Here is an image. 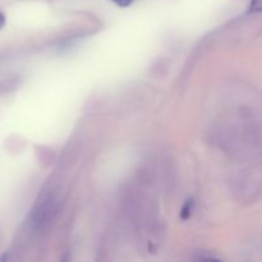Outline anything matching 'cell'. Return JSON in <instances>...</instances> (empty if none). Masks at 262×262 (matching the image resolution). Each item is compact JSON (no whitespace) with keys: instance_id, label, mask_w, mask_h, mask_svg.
<instances>
[{"instance_id":"4","label":"cell","mask_w":262,"mask_h":262,"mask_svg":"<svg viewBox=\"0 0 262 262\" xmlns=\"http://www.w3.org/2000/svg\"><path fill=\"white\" fill-rule=\"evenodd\" d=\"M201 262H220L219 260H216V258H204Z\"/></svg>"},{"instance_id":"3","label":"cell","mask_w":262,"mask_h":262,"mask_svg":"<svg viewBox=\"0 0 262 262\" xmlns=\"http://www.w3.org/2000/svg\"><path fill=\"white\" fill-rule=\"evenodd\" d=\"M4 25H5V15L0 12V28L4 27Z\"/></svg>"},{"instance_id":"2","label":"cell","mask_w":262,"mask_h":262,"mask_svg":"<svg viewBox=\"0 0 262 262\" xmlns=\"http://www.w3.org/2000/svg\"><path fill=\"white\" fill-rule=\"evenodd\" d=\"M113 3H115L117 5H119V7H128V5L132 4L135 0H112Z\"/></svg>"},{"instance_id":"1","label":"cell","mask_w":262,"mask_h":262,"mask_svg":"<svg viewBox=\"0 0 262 262\" xmlns=\"http://www.w3.org/2000/svg\"><path fill=\"white\" fill-rule=\"evenodd\" d=\"M193 201H188L187 202L186 205H184V207L183 209H182V212H181V216L183 217V219H187V217L189 216V215H191V212H192V209H193Z\"/></svg>"},{"instance_id":"6","label":"cell","mask_w":262,"mask_h":262,"mask_svg":"<svg viewBox=\"0 0 262 262\" xmlns=\"http://www.w3.org/2000/svg\"><path fill=\"white\" fill-rule=\"evenodd\" d=\"M60 262H68V257H67V256H66V257L61 258V261H60Z\"/></svg>"},{"instance_id":"5","label":"cell","mask_w":262,"mask_h":262,"mask_svg":"<svg viewBox=\"0 0 262 262\" xmlns=\"http://www.w3.org/2000/svg\"><path fill=\"white\" fill-rule=\"evenodd\" d=\"M7 260H8V255H7V253H4V255L0 256V262H7Z\"/></svg>"}]
</instances>
